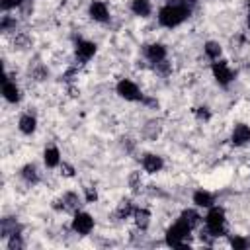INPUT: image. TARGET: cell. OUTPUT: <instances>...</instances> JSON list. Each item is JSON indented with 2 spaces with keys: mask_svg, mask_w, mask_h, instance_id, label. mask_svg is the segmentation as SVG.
<instances>
[{
  "mask_svg": "<svg viewBox=\"0 0 250 250\" xmlns=\"http://www.w3.org/2000/svg\"><path fill=\"white\" fill-rule=\"evenodd\" d=\"M191 14V6L184 0H176V2H166L158 14H156V20H158V25L166 27V29H174L178 25H182Z\"/></svg>",
  "mask_w": 250,
  "mask_h": 250,
  "instance_id": "1",
  "label": "cell"
},
{
  "mask_svg": "<svg viewBox=\"0 0 250 250\" xmlns=\"http://www.w3.org/2000/svg\"><path fill=\"white\" fill-rule=\"evenodd\" d=\"M203 225H205V232L209 236H219V234H225V225H227V217H225V209L213 205L207 209V215L203 219Z\"/></svg>",
  "mask_w": 250,
  "mask_h": 250,
  "instance_id": "2",
  "label": "cell"
},
{
  "mask_svg": "<svg viewBox=\"0 0 250 250\" xmlns=\"http://www.w3.org/2000/svg\"><path fill=\"white\" fill-rule=\"evenodd\" d=\"M191 230H193V229H191L182 217H178L176 223H172V225L168 227V230H166V244H168V246H184L186 240L189 238Z\"/></svg>",
  "mask_w": 250,
  "mask_h": 250,
  "instance_id": "3",
  "label": "cell"
},
{
  "mask_svg": "<svg viewBox=\"0 0 250 250\" xmlns=\"http://www.w3.org/2000/svg\"><path fill=\"white\" fill-rule=\"evenodd\" d=\"M115 94L125 102H143V92L139 84L133 82L131 78H121L115 84Z\"/></svg>",
  "mask_w": 250,
  "mask_h": 250,
  "instance_id": "4",
  "label": "cell"
},
{
  "mask_svg": "<svg viewBox=\"0 0 250 250\" xmlns=\"http://www.w3.org/2000/svg\"><path fill=\"white\" fill-rule=\"evenodd\" d=\"M211 72H213V78L217 80L219 86H229V84L234 80V70H232L230 64H229L227 61H223V59L211 62Z\"/></svg>",
  "mask_w": 250,
  "mask_h": 250,
  "instance_id": "5",
  "label": "cell"
},
{
  "mask_svg": "<svg viewBox=\"0 0 250 250\" xmlns=\"http://www.w3.org/2000/svg\"><path fill=\"white\" fill-rule=\"evenodd\" d=\"M70 229H72L76 234L86 236V234H90L92 229H94V217H92L90 213H86V211H74Z\"/></svg>",
  "mask_w": 250,
  "mask_h": 250,
  "instance_id": "6",
  "label": "cell"
},
{
  "mask_svg": "<svg viewBox=\"0 0 250 250\" xmlns=\"http://www.w3.org/2000/svg\"><path fill=\"white\" fill-rule=\"evenodd\" d=\"M96 51H98V45L90 39H78L74 45V57L78 62H88L90 59H94Z\"/></svg>",
  "mask_w": 250,
  "mask_h": 250,
  "instance_id": "7",
  "label": "cell"
},
{
  "mask_svg": "<svg viewBox=\"0 0 250 250\" xmlns=\"http://www.w3.org/2000/svg\"><path fill=\"white\" fill-rule=\"evenodd\" d=\"M88 16L98 23H105L109 21V8L104 0H92L88 6Z\"/></svg>",
  "mask_w": 250,
  "mask_h": 250,
  "instance_id": "8",
  "label": "cell"
},
{
  "mask_svg": "<svg viewBox=\"0 0 250 250\" xmlns=\"http://www.w3.org/2000/svg\"><path fill=\"white\" fill-rule=\"evenodd\" d=\"M166 57H168V49H166L164 43H150V45L145 47V59L152 64H158L162 61H166Z\"/></svg>",
  "mask_w": 250,
  "mask_h": 250,
  "instance_id": "9",
  "label": "cell"
},
{
  "mask_svg": "<svg viewBox=\"0 0 250 250\" xmlns=\"http://www.w3.org/2000/svg\"><path fill=\"white\" fill-rule=\"evenodd\" d=\"M141 166H143V170H145L146 174H156V172H160V170L164 168V160H162L160 154L146 152V154H143V158H141Z\"/></svg>",
  "mask_w": 250,
  "mask_h": 250,
  "instance_id": "10",
  "label": "cell"
},
{
  "mask_svg": "<svg viewBox=\"0 0 250 250\" xmlns=\"http://www.w3.org/2000/svg\"><path fill=\"white\" fill-rule=\"evenodd\" d=\"M230 143L234 146H244L250 143V125L246 123H236L232 127V133H230Z\"/></svg>",
  "mask_w": 250,
  "mask_h": 250,
  "instance_id": "11",
  "label": "cell"
},
{
  "mask_svg": "<svg viewBox=\"0 0 250 250\" xmlns=\"http://www.w3.org/2000/svg\"><path fill=\"white\" fill-rule=\"evenodd\" d=\"M2 96H4V100L10 102V104H18V102L21 100V90H20V86L16 84V80H10L8 76L4 78V82H2Z\"/></svg>",
  "mask_w": 250,
  "mask_h": 250,
  "instance_id": "12",
  "label": "cell"
},
{
  "mask_svg": "<svg viewBox=\"0 0 250 250\" xmlns=\"http://www.w3.org/2000/svg\"><path fill=\"white\" fill-rule=\"evenodd\" d=\"M191 201H193V205H195L197 209H209V207L215 205L213 193H211L209 189H205V188H197V189L193 191V195H191Z\"/></svg>",
  "mask_w": 250,
  "mask_h": 250,
  "instance_id": "13",
  "label": "cell"
},
{
  "mask_svg": "<svg viewBox=\"0 0 250 250\" xmlns=\"http://www.w3.org/2000/svg\"><path fill=\"white\" fill-rule=\"evenodd\" d=\"M18 129L23 135H33L35 129H37V117L31 115V113H21L20 119H18Z\"/></svg>",
  "mask_w": 250,
  "mask_h": 250,
  "instance_id": "14",
  "label": "cell"
},
{
  "mask_svg": "<svg viewBox=\"0 0 250 250\" xmlns=\"http://www.w3.org/2000/svg\"><path fill=\"white\" fill-rule=\"evenodd\" d=\"M43 162L47 168H59L62 164V156H61V150L57 146H47L43 150Z\"/></svg>",
  "mask_w": 250,
  "mask_h": 250,
  "instance_id": "15",
  "label": "cell"
},
{
  "mask_svg": "<svg viewBox=\"0 0 250 250\" xmlns=\"http://www.w3.org/2000/svg\"><path fill=\"white\" fill-rule=\"evenodd\" d=\"M129 10L139 18H148L152 14V2L150 0H131Z\"/></svg>",
  "mask_w": 250,
  "mask_h": 250,
  "instance_id": "16",
  "label": "cell"
},
{
  "mask_svg": "<svg viewBox=\"0 0 250 250\" xmlns=\"http://www.w3.org/2000/svg\"><path fill=\"white\" fill-rule=\"evenodd\" d=\"M131 219L135 221L137 229L145 230V229L150 225V211H148L146 207H135V211H133V217H131Z\"/></svg>",
  "mask_w": 250,
  "mask_h": 250,
  "instance_id": "17",
  "label": "cell"
},
{
  "mask_svg": "<svg viewBox=\"0 0 250 250\" xmlns=\"http://www.w3.org/2000/svg\"><path fill=\"white\" fill-rule=\"evenodd\" d=\"M61 201H62L64 211H78L80 207V195L76 191H64L61 195Z\"/></svg>",
  "mask_w": 250,
  "mask_h": 250,
  "instance_id": "18",
  "label": "cell"
},
{
  "mask_svg": "<svg viewBox=\"0 0 250 250\" xmlns=\"http://www.w3.org/2000/svg\"><path fill=\"white\" fill-rule=\"evenodd\" d=\"M203 53H205V57L213 62V61H219V59H221V55H223V47H221L219 41H205V45H203Z\"/></svg>",
  "mask_w": 250,
  "mask_h": 250,
  "instance_id": "19",
  "label": "cell"
},
{
  "mask_svg": "<svg viewBox=\"0 0 250 250\" xmlns=\"http://www.w3.org/2000/svg\"><path fill=\"white\" fill-rule=\"evenodd\" d=\"M20 176H21V180L27 182V184H37V180H39V170H37V166H35L33 162H29V164H25V166L20 170Z\"/></svg>",
  "mask_w": 250,
  "mask_h": 250,
  "instance_id": "20",
  "label": "cell"
},
{
  "mask_svg": "<svg viewBox=\"0 0 250 250\" xmlns=\"http://www.w3.org/2000/svg\"><path fill=\"white\" fill-rule=\"evenodd\" d=\"M191 229H195V227H199V223H201V215L195 211V209H184L182 211V215H180Z\"/></svg>",
  "mask_w": 250,
  "mask_h": 250,
  "instance_id": "21",
  "label": "cell"
},
{
  "mask_svg": "<svg viewBox=\"0 0 250 250\" xmlns=\"http://www.w3.org/2000/svg\"><path fill=\"white\" fill-rule=\"evenodd\" d=\"M133 211H135V207L131 205V201H121L115 209V215L119 219H129V217H133Z\"/></svg>",
  "mask_w": 250,
  "mask_h": 250,
  "instance_id": "22",
  "label": "cell"
},
{
  "mask_svg": "<svg viewBox=\"0 0 250 250\" xmlns=\"http://www.w3.org/2000/svg\"><path fill=\"white\" fill-rule=\"evenodd\" d=\"M0 29H2V31L16 29V18H12L10 14L4 12V16H2V20H0Z\"/></svg>",
  "mask_w": 250,
  "mask_h": 250,
  "instance_id": "23",
  "label": "cell"
},
{
  "mask_svg": "<svg viewBox=\"0 0 250 250\" xmlns=\"http://www.w3.org/2000/svg\"><path fill=\"white\" fill-rule=\"evenodd\" d=\"M27 0H0V6H2V12H10V10H16L20 6H23Z\"/></svg>",
  "mask_w": 250,
  "mask_h": 250,
  "instance_id": "24",
  "label": "cell"
},
{
  "mask_svg": "<svg viewBox=\"0 0 250 250\" xmlns=\"http://www.w3.org/2000/svg\"><path fill=\"white\" fill-rule=\"evenodd\" d=\"M195 117H197L199 121H209V117H211V111H209V107H205V105H201V107H195Z\"/></svg>",
  "mask_w": 250,
  "mask_h": 250,
  "instance_id": "25",
  "label": "cell"
},
{
  "mask_svg": "<svg viewBox=\"0 0 250 250\" xmlns=\"http://www.w3.org/2000/svg\"><path fill=\"white\" fill-rule=\"evenodd\" d=\"M250 242L246 240V238H242V236H232L230 238V246L232 248H238V250H242V248H246Z\"/></svg>",
  "mask_w": 250,
  "mask_h": 250,
  "instance_id": "26",
  "label": "cell"
},
{
  "mask_svg": "<svg viewBox=\"0 0 250 250\" xmlns=\"http://www.w3.org/2000/svg\"><path fill=\"white\" fill-rule=\"evenodd\" d=\"M96 197H98V193H96V189H92V188H86V201H96Z\"/></svg>",
  "mask_w": 250,
  "mask_h": 250,
  "instance_id": "27",
  "label": "cell"
},
{
  "mask_svg": "<svg viewBox=\"0 0 250 250\" xmlns=\"http://www.w3.org/2000/svg\"><path fill=\"white\" fill-rule=\"evenodd\" d=\"M61 170H64V172H62L64 176H72V174H74V168H72V166H68V164H64V162L61 164Z\"/></svg>",
  "mask_w": 250,
  "mask_h": 250,
  "instance_id": "28",
  "label": "cell"
},
{
  "mask_svg": "<svg viewBox=\"0 0 250 250\" xmlns=\"http://www.w3.org/2000/svg\"><path fill=\"white\" fill-rule=\"evenodd\" d=\"M246 20H248V25H250V0L246 4Z\"/></svg>",
  "mask_w": 250,
  "mask_h": 250,
  "instance_id": "29",
  "label": "cell"
}]
</instances>
